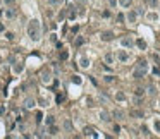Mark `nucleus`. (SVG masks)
Returning a JSON list of instances; mask_svg holds the SVG:
<instances>
[{
  "mask_svg": "<svg viewBox=\"0 0 160 139\" xmlns=\"http://www.w3.org/2000/svg\"><path fill=\"white\" fill-rule=\"evenodd\" d=\"M28 34L31 40L38 41L40 40V34H41V29H40V21L38 19H33L29 21V26H28Z\"/></svg>",
  "mask_w": 160,
  "mask_h": 139,
  "instance_id": "obj_1",
  "label": "nucleus"
},
{
  "mask_svg": "<svg viewBox=\"0 0 160 139\" xmlns=\"http://www.w3.org/2000/svg\"><path fill=\"white\" fill-rule=\"evenodd\" d=\"M117 60L126 62V60H128V53H126V52H122V50H119V52H117Z\"/></svg>",
  "mask_w": 160,
  "mask_h": 139,
  "instance_id": "obj_2",
  "label": "nucleus"
},
{
  "mask_svg": "<svg viewBox=\"0 0 160 139\" xmlns=\"http://www.w3.org/2000/svg\"><path fill=\"white\" fill-rule=\"evenodd\" d=\"M79 65H81L83 69H88V65H90V60H88L86 57H81V60H79Z\"/></svg>",
  "mask_w": 160,
  "mask_h": 139,
  "instance_id": "obj_3",
  "label": "nucleus"
},
{
  "mask_svg": "<svg viewBox=\"0 0 160 139\" xmlns=\"http://www.w3.org/2000/svg\"><path fill=\"white\" fill-rule=\"evenodd\" d=\"M153 129L155 132H160V119H153Z\"/></svg>",
  "mask_w": 160,
  "mask_h": 139,
  "instance_id": "obj_4",
  "label": "nucleus"
},
{
  "mask_svg": "<svg viewBox=\"0 0 160 139\" xmlns=\"http://www.w3.org/2000/svg\"><path fill=\"white\" fill-rule=\"evenodd\" d=\"M112 38H114L112 33H103V34H102V40H103V41H110Z\"/></svg>",
  "mask_w": 160,
  "mask_h": 139,
  "instance_id": "obj_5",
  "label": "nucleus"
},
{
  "mask_svg": "<svg viewBox=\"0 0 160 139\" xmlns=\"http://www.w3.org/2000/svg\"><path fill=\"white\" fill-rule=\"evenodd\" d=\"M98 115H100V120H109V119H110V115H109L107 112H103V110H102Z\"/></svg>",
  "mask_w": 160,
  "mask_h": 139,
  "instance_id": "obj_6",
  "label": "nucleus"
},
{
  "mask_svg": "<svg viewBox=\"0 0 160 139\" xmlns=\"http://www.w3.org/2000/svg\"><path fill=\"white\" fill-rule=\"evenodd\" d=\"M128 21H129V22H134V21H136V14H134V12H129V14H128Z\"/></svg>",
  "mask_w": 160,
  "mask_h": 139,
  "instance_id": "obj_7",
  "label": "nucleus"
},
{
  "mask_svg": "<svg viewBox=\"0 0 160 139\" xmlns=\"http://www.w3.org/2000/svg\"><path fill=\"white\" fill-rule=\"evenodd\" d=\"M122 45H124V46H131V45H133V41H131L129 38H124V40H122Z\"/></svg>",
  "mask_w": 160,
  "mask_h": 139,
  "instance_id": "obj_8",
  "label": "nucleus"
},
{
  "mask_svg": "<svg viewBox=\"0 0 160 139\" xmlns=\"http://www.w3.org/2000/svg\"><path fill=\"white\" fill-rule=\"evenodd\" d=\"M115 98H117V101H126V96H124L122 93H117V95H115Z\"/></svg>",
  "mask_w": 160,
  "mask_h": 139,
  "instance_id": "obj_9",
  "label": "nucleus"
},
{
  "mask_svg": "<svg viewBox=\"0 0 160 139\" xmlns=\"http://www.w3.org/2000/svg\"><path fill=\"white\" fill-rule=\"evenodd\" d=\"M34 107V101L33 100H26V108H33Z\"/></svg>",
  "mask_w": 160,
  "mask_h": 139,
  "instance_id": "obj_10",
  "label": "nucleus"
},
{
  "mask_svg": "<svg viewBox=\"0 0 160 139\" xmlns=\"http://www.w3.org/2000/svg\"><path fill=\"white\" fill-rule=\"evenodd\" d=\"M105 60H107V64H109V65H114V58H112L110 55H107V57H105Z\"/></svg>",
  "mask_w": 160,
  "mask_h": 139,
  "instance_id": "obj_11",
  "label": "nucleus"
},
{
  "mask_svg": "<svg viewBox=\"0 0 160 139\" xmlns=\"http://www.w3.org/2000/svg\"><path fill=\"white\" fill-rule=\"evenodd\" d=\"M119 2H121V5H122V7H128V5L131 3V0H119Z\"/></svg>",
  "mask_w": 160,
  "mask_h": 139,
  "instance_id": "obj_12",
  "label": "nucleus"
},
{
  "mask_svg": "<svg viewBox=\"0 0 160 139\" xmlns=\"http://www.w3.org/2000/svg\"><path fill=\"white\" fill-rule=\"evenodd\" d=\"M114 117H115V119H119V120H121V119H122V112H115V113H114Z\"/></svg>",
  "mask_w": 160,
  "mask_h": 139,
  "instance_id": "obj_13",
  "label": "nucleus"
},
{
  "mask_svg": "<svg viewBox=\"0 0 160 139\" xmlns=\"http://www.w3.org/2000/svg\"><path fill=\"white\" fill-rule=\"evenodd\" d=\"M136 95H138V96H140V95H143V89H141V88H138V89H136Z\"/></svg>",
  "mask_w": 160,
  "mask_h": 139,
  "instance_id": "obj_14",
  "label": "nucleus"
},
{
  "mask_svg": "<svg viewBox=\"0 0 160 139\" xmlns=\"http://www.w3.org/2000/svg\"><path fill=\"white\" fill-rule=\"evenodd\" d=\"M5 2H7V3H12V2H14V0H5Z\"/></svg>",
  "mask_w": 160,
  "mask_h": 139,
  "instance_id": "obj_15",
  "label": "nucleus"
},
{
  "mask_svg": "<svg viewBox=\"0 0 160 139\" xmlns=\"http://www.w3.org/2000/svg\"><path fill=\"white\" fill-rule=\"evenodd\" d=\"M159 103H160V101H159Z\"/></svg>",
  "mask_w": 160,
  "mask_h": 139,
  "instance_id": "obj_16",
  "label": "nucleus"
}]
</instances>
